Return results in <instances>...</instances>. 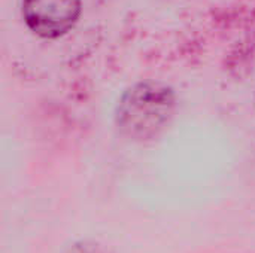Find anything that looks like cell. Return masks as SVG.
I'll use <instances>...</instances> for the list:
<instances>
[{
  "label": "cell",
  "mask_w": 255,
  "mask_h": 253,
  "mask_svg": "<svg viewBox=\"0 0 255 253\" xmlns=\"http://www.w3.org/2000/svg\"><path fill=\"white\" fill-rule=\"evenodd\" d=\"M176 110V94L161 81H140L120 97L114 124L118 134L131 142L157 139L172 122Z\"/></svg>",
  "instance_id": "6da1fadb"
},
{
  "label": "cell",
  "mask_w": 255,
  "mask_h": 253,
  "mask_svg": "<svg viewBox=\"0 0 255 253\" xmlns=\"http://www.w3.org/2000/svg\"><path fill=\"white\" fill-rule=\"evenodd\" d=\"M82 13V0H21V18L34 36L55 40L69 34Z\"/></svg>",
  "instance_id": "7a4b0ae2"
}]
</instances>
